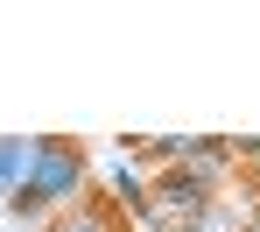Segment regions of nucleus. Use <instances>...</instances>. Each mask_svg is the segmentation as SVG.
Masks as SVG:
<instances>
[{"mask_svg":"<svg viewBox=\"0 0 260 232\" xmlns=\"http://www.w3.org/2000/svg\"><path fill=\"white\" fill-rule=\"evenodd\" d=\"M91 183V162L78 141H56V134H36V169H28V183L7 197V211L14 218H56V211H71Z\"/></svg>","mask_w":260,"mask_h":232,"instance_id":"f257e3e1","label":"nucleus"},{"mask_svg":"<svg viewBox=\"0 0 260 232\" xmlns=\"http://www.w3.org/2000/svg\"><path fill=\"white\" fill-rule=\"evenodd\" d=\"M148 183H155V162L141 155V141H120V148L106 155V197H113V211L141 218V204H148Z\"/></svg>","mask_w":260,"mask_h":232,"instance_id":"f03ea898","label":"nucleus"},{"mask_svg":"<svg viewBox=\"0 0 260 232\" xmlns=\"http://www.w3.org/2000/svg\"><path fill=\"white\" fill-rule=\"evenodd\" d=\"M43 232H120V211L113 204H91V197H78L71 211H56Z\"/></svg>","mask_w":260,"mask_h":232,"instance_id":"7ed1b4c3","label":"nucleus"},{"mask_svg":"<svg viewBox=\"0 0 260 232\" xmlns=\"http://www.w3.org/2000/svg\"><path fill=\"white\" fill-rule=\"evenodd\" d=\"M28 169H36V141L0 134V204H7V197H14L21 183H28Z\"/></svg>","mask_w":260,"mask_h":232,"instance_id":"20e7f679","label":"nucleus"},{"mask_svg":"<svg viewBox=\"0 0 260 232\" xmlns=\"http://www.w3.org/2000/svg\"><path fill=\"white\" fill-rule=\"evenodd\" d=\"M246 225H253V232H260V197H253V211H246Z\"/></svg>","mask_w":260,"mask_h":232,"instance_id":"39448f33","label":"nucleus"}]
</instances>
